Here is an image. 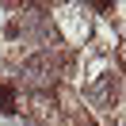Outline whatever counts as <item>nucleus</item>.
Returning a JSON list of instances; mask_svg holds the SVG:
<instances>
[{
	"label": "nucleus",
	"instance_id": "nucleus-2",
	"mask_svg": "<svg viewBox=\"0 0 126 126\" xmlns=\"http://www.w3.org/2000/svg\"><path fill=\"white\" fill-rule=\"evenodd\" d=\"M12 111H16V92L0 88V115H12Z\"/></svg>",
	"mask_w": 126,
	"mask_h": 126
},
{
	"label": "nucleus",
	"instance_id": "nucleus-1",
	"mask_svg": "<svg viewBox=\"0 0 126 126\" xmlns=\"http://www.w3.org/2000/svg\"><path fill=\"white\" fill-rule=\"evenodd\" d=\"M111 95H115V77H103L99 84L92 88V99H95V103H107Z\"/></svg>",
	"mask_w": 126,
	"mask_h": 126
}]
</instances>
